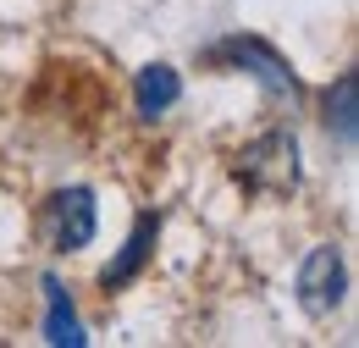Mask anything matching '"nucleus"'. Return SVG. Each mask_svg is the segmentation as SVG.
Segmentation results:
<instances>
[{
  "label": "nucleus",
  "instance_id": "f257e3e1",
  "mask_svg": "<svg viewBox=\"0 0 359 348\" xmlns=\"http://www.w3.org/2000/svg\"><path fill=\"white\" fill-rule=\"evenodd\" d=\"M238 182L255 188V194H293L299 188V138L282 128L260 133L255 144L238 149Z\"/></svg>",
  "mask_w": 359,
  "mask_h": 348
},
{
  "label": "nucleus",
  "instance_id": "f03ea898",
  "mask_svg": "<svg viewBox=\"0 0 359 348\" xmlns=\"http://www.w3.org/2000/svg\"><path fill=\"white\" fill-rule=\"evenodd\" d=\"M210 55H216V61H238L243 72H255V78L266 83V94H276V100H299V78H293V67H287L266 39H243V34H238V39H222Z\"/></svg>",
  "mask_w": 359,
  "mask_h": 348
},
{
  "label": "nucleus",
  "instance_id": "7ed1b4c3",
  "mask_svg": "<svg viewBox=\"0 0 359 348\" xmlns=\"http://www.w3.org/2000/svg\"><path fill=\"white\" fill-rule=\"evenodd\" d=\"M343 288H348L343 255H337L332 243L310 249V255H304V265H299V304L310 309V315H332V309L343 304Z\"/></svg>",
  "mask_w": 359,
  "mask_h": 348
},
{
  "label": "nucleus",
  "instance_id": "20e7f679",
  "mask_svg": "<svg viewBox=\"0 0 359 348\" xmlns=\"http://www.w3.org/2000/svg\"><path fill=\"white\" fill-rule=\"evenodd\" d=\"M94 194L89 188H61L55 199H50V238H55V249L61 255H72V249H83L94 238Z\"/></svg>",
  "mask_w": 359,
  "mask_h": 348
},
{
  "label": "nucleus",
  "instance_id": "39448f33",
  "mask_svg": "<svg viewBox=\"0 0 359 348\" xmlns=\"http://www.w3.org/2000/svg\"><path fill=\"white\" fill-rule=\"evenodd\" d=\"M155 238H161V216H138L133 221V238L122 243V255L100 271V282L105 288H122V282H133L138 276V265L149 260V249H155Z\"/></svg>",
  "mask_w": 359,
  "mask_h": 348
},
{
  "label": "nucleus",
  "instance_id": "423d86ee",
  "mask_svg": "<svg viewBox=\"0 0 359 348\" xmlns=\"http://www.w3.org/2000/svg\"><path fill=\"white\" fill-rule=\"evenodd\" d=\"M177 94H182V78L166 67V61H155V67H144L138 72V83H133V100H138V116H166L172 105H177Z\"/></svg>",
  "mask_w": 359,
  "mask_h": 348
},
{
  "label": "nucleus",
  "instance_id": "0eeeda50",
  "mask_svg": "<svg viewBox=\"0 0 359 348\" xmlns=\"http://www.w3.org/2000/svg\"><path fill=\"white\" fill-rule=\"evenodd\" d=\"M45 337L55 348H83V343H89V337H83V326H78V315H72L67 288H61L55 276H45Z\"/></svg>",
  "mask_w": 359,
  "mask_h": 348
},
{
  "label": "nucleus",
  "instance_id": "6e6552de",
  "mask_svg": "<svg viewBox=\"0 0 359 348\" xmlns=\"http://www.w3.org/2000/svg\"><path fill=\"white\" fill-rule=\"evenodd\" d=\"M326 128L337 133L343 144H354V128H359V78L354 72H343L332 94H326Z\"/></svg>",
  "mask_w": 359,
  "mask_h": 348
}]
</instances>
